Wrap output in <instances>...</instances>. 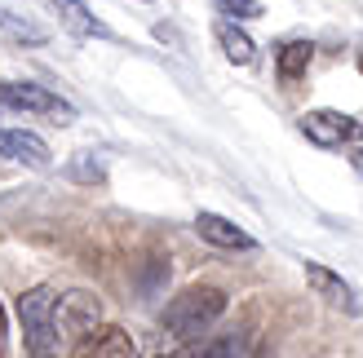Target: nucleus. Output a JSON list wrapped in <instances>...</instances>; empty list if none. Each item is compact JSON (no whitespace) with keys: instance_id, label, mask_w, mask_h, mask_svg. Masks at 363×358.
<instances>
[{"instance_id":"obj_16","label":"nucleus","mask_w":363,"mask_h":358,"mask_svg":"<svg viewBox=\"0 0 363 358\" xmlns=\"http://www.w3.org/2000/svg\"><path fill=\"white\" fill-rule=\"evenodd\" d=\"M0 358H9V323H5V306H0Z\"/></svg>"},{"instance_id":"obj_15","label":"nucleus","mask_w":363,"mask_h":358,"mask_svg":"<svg viewBox=\"0 0 363 358\" xmlns=\"http://www.w3.org/2000/svg\"><path fill=\"white\" fill-rule=\"evenodd\" d=\"M217 9L235 23H252V18H262V0H213Z\"/></svg>"},{"instance_id":"obj_5","label":"nucleus","mask_w":363,"mask_h":358,"mask_svg":"<svg viewBox=\"0 0 363 358\" xmlns=\"http://www.w3.org/2000/svg\"><path fill=\"white\" fill-rule=\"evenodd\" d=\"M301 133L323 151H337L346 142H359L363 137V124L346 111H333V106H319V111H306L301 115Z\"/></svg>"},{"instance_id":"obj_9","label":"nucleus","mask_w":363,"mask_h":358,"mask_svg":"<svg viewBox=\"0 0 363 358\" xmlns=\"http://www.w3.org/2000/svg\"><path fill=\"white\" fill-rule=\"evenodd\" d=\"M76 358H138V345L124 328H98L94 336H84Z\"/></svg>"},{"instance_id":"obj_7","label":"nucleus","mask_w":363,"mask_h":358,"mask_svg":"<svg viewBox=\"0 0 363 358\" xmlns=\"http://www.w3.org/2000/svg\"><path fill=\"white\" fill-rule=\"evenodd\" d=\"M195 235L213 248H222V253H252V248H257V239H252L248 230H240L230 217H222V212H199Z\"/></svg>"},{"instance_id":"obj_12","label":"nucleus","mask_w":363,"mask_h":358,"mask_svg":"<svg viewBox=\"0 0 363 358\" xmlns=\"http://www.w3.org/2000/svg\"><path fill=\"white\" fill-rule=\"evenodd\" d=\"M213 35H217V45H222V53L230 62H240V67H248L252 58H257V45H252V35L235 23V18H217L213 23Z\"/></svg>"},{"instance_id":"obj_10","label":"nucleus","mask_w":363,"mask_h":358,"mask_svg":"<svg viewBox=\"0 0 363 358\" xmlns=\"http://www.w3.org/2000/svg\"><path fill=\"white\" fill-rule=\"evenodd\" d=\"M311 58H315V45H311V40H284V45L275 49V76H279V84L293 88L297 80H306Z\"/></svg>"},{"instance_id":"obj_4","label":"nucleus","mask_w":363,"mask_h":358,"mask_svg":"<svg viewBox=\"0 0 363 358\" xmlns=\"http://www.w3.org/2000/svg\"><path fill=\"white\" fill-rule=\"evenodd\" d=\"M0 106L31 111V115H49L53 124H71V120H76V106H71L67 98H58L53 88L35 84V80H5V84H0Z\"/></svg>"},{"instance_id":"obj_14","label":"nucleus","mask_w":363,"mask_h":358,"mask_svg":"<svg viewBox=\"0 0 363 358\" xmlns=\"http://www.w3.org/2000/svg\"><path fill=\"white\" fill-rule=\"evenodd\" d=\"M62 173L71 177V182H80V186H102L106 182V159L98 151H76Z\"/></svg>"},{"instance_id":"obj_1","label":"nucleus","mask_w":363,"mask_h":358,"mask_svg":"<svg viewBox=\"0 0 363 358\" xmlns=\"http://www.w3.org/2000/svg\"><path fill=\"white\" fill-rule=\"evenodd\" d=\"M230 296L217 288V283H191V288H182L164 314H160V332L169 336V341H195V336H204L217 318L226 314Z\"/></svg>"},{"instance_id":"obj_18","label":"nucleus","mask_w":363,"mask_h":358,"mask_svg":"<svg viewBox=\"0 0 363 358\" xmlns=\"http://www.w3.org/2000/svg\"><path fill=\"white\" fill-rule=\"evenodd\" d=\"M147 5H151V0H147Z\"/></svg>"},{"instance_id":"obj_13","label":"nucleus","mask_w":363,"mask_h":358,"mask_svg":"<svg viewBox=\"0 0 363 358\" xmlns=\"http://www.w3.org/2000/svg\"><path fill=\"white\" fill-rule=\"evenodd\" d=\"M0 31H5L9 40H18V45H45L49 40V31L40 23H31L27 13H13L5 5H0Z\"/></svg>"},{"instance_id":"obj_3","label":"nucleus","mask_w":363,"mask_h":358,"mask_svg":"<svg viewBox=\"0 0 363 358\" xmlns=\"http://www.w3.org/2000/svg\"><path fill=\"white\" fill-rule=\"evenodd\" d=\"M53 328H58L62 350L84 341V336H94L102 328V301H98V292H89V288L58 292V301H53Z\"/></svg>"},{"instance_id":"obj_6","label":"nucleus","mask_w":363,"mask_h":358,"mask_svg":"<svg viewBox=\"0 0 363 358\" xmlns=\"http://www.w3.org/2000/svg\"><path fill=\"white\" fill-rule=\"evenodd\" d=\"M0 159H13L23 168H35V173H49L53 168V151L40 133L31 129H0Z\"/></svg>"},{"instance_id":"obj_8","label":"nucleus","mask_w":363,"mask_h":358,"mask_svg":"<svg viewBox=\"0 0 363 358\" xmlns=\"http://www.w3.org/2000/svg\"><path fill=\"white\" fill-rule=\"evenodd\" d=\"M306 283L315 288V296H323L333 310L341 314H359V296L346 279H341L337 270H328V265H319V261H306Z\"/></svg>"},{"instance_id":"obj_2","label":"nucleus","mask_w":363,"mask_h":358,"mask_svg":"<svg viewBox=\"0 0 363 358\" xmlns=\"http://www.w3.org/2000/svg\"><path fill=\"white\" fill-rule=\"evenodd\" d=\"M53 301H58L53 283H40V288L18 296V323H23V345L31 358H58L62 354L58 328H53Z\"/></svg>"},{"instance_id":"obj_17","label":"nucleus","mask_w":363,"mask_h":358,"mask_svg":"<svg viewBox=\"0 0 363 358\" xmlns=\"http://www.w3.org/2000/svg\"><path fill=\"white\" fill-rule=\"evenodd\" d=\"M359 71H363V53H359Z\"/></svg>"},{"instance_id":"obj_11","label":"nucleus","mask_w":363,"mask_h":358,"mask_svg":"<svg viewBox=\"0 0 363 358\" xmlns=\"http://www.w3.org/2000/svg\"><path fill=\"white\" fill-rule=\"evenodd\" d=\"M53 13H58V23L67 35H76V40H94V35H106V27L98 23L94 13H89L84 0H49Z\"/></svg>"}]
</instances>
